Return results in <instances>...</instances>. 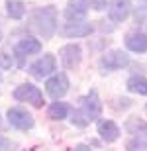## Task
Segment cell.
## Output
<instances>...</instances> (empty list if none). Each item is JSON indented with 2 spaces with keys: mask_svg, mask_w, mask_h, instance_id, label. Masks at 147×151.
<instances>
[{
  "mask_svg": "<svg viewBox=\"0 0 147 151\" xmlns=\"http://www.w3.org/2000/svg\"><path fill=\"white\" fill-rule=\"evenodd\" d=\"M125 151H147V137L145 135H136L128 141Z\"/></svg>",
  "mask_w": 147,
  "mask_h": 151,
  "instance_id": "18",
  "label": "cell"
},
{
  "mask_svg": "<svg viewBox=\"0 0 147 151\" xmlns=\"http://www.w3.org/2000/svg\"><path fill=\"white\" fill-rule=\"evenodd\" d=\"M26 151H35V149H26Z\"/></svg>",
  "mask_w": 147,
  "mask_h": 151,
  "instance_id": "25",
  "label": "cell"
},
{
  "mask_svg": "<svg viewBox=\"0 0 147 151\" xmlns=\"http://www.w3.org/2000/svg\"><path fill=\"white\" fill-rule=\"evenodd\" d=\"M6 12H8L10 18L20 20V18H24V14H26V6H24L22 0H8V2H6Z\"/></svg>",
  "mask_w": 147,
  "mask_h": 151,
  "instance_id": "17",
  "label": "cell"
},
{
  "mask_svg": "<svg viewBox=\"0 0 147 151\" xmlns=\"http://www.w3.org/2000/svg\"><path fill=\"white\" fill-rule=\"evenodd\" d=\"M130 10H131L130 0H112V4L108 8V16L112 22H124L130 16Z\"/></svg>",
  "mask_w": 147,
  "mask_h": 151,
  "instance_id": "10",
  "label": "cell"
},
{
  "mask_svg": "<svg viewBox=\"0 0 147 151\" xmlns=\"http://www.w3.org/2000/svg\"><path fill=\"white\" fill-rule=\"evenodd\" d=\"M69 114V106L65 104V102H53L49 106V110H47V116L51 118V120H55V122H59V120H65Z\"/></svg>",
  "mask_w": 147,
  "mask_h": 151,
  "instance_id": "16",
  "label": "cell"
},
{
  "mask_svg": "<svg viewBox=\"0 0 147 151\" xmlns=\"http://www.w3.org/2000/svg\"><path fill=\"white\" fill-rule=\"evenodd\" d=\"M145 135H147V124H145Z\"/></svg>",
  "mask_w": 147,
  "mask_h": 151,
  "instance_id": "24",
  "label": "cell"
},
{
  "mask_svg": "<svg viewBox=\"0 0 147 151\" xmlns=\"http://www.w3.org/2000/svg\"><path fill=\"white\" fill-rule=\"evenodd\" d=\"M75 151H90V147H88V145H85V143H80V145H77V147H75Z\"/></svg>",
  "mask_w": 147,
  "mask_h": 151,
  "instance_id": "22",
  "label": "cell"
},
{
  "mask_svg": "<svg viewBox=\"0 0 147 151\" xmlns=\"http://www.w3.org/2000/svg\"><path fill=\"white\" fill-rule=\"evenodd\" d=\"M86 8H94V10H102L106 6V0H80Z\"/></svg>",
  "mask_w": 147,
  "mask_h": 151,
  "instance_id": "19",
  "label": "cell"
},
{
  "mask_svg": "<svg viewBox=\"0 0 147 151\" xmlns=\"http://www.w3.org/2000/svg\"><path fill=\"white\" fill-rule=\"evenodd\" d=\"M39 51H41V43L37 41V39H34V37L20 39V41L16 43V47H14V53H16L20 65H22V61H24L26 55H34V53H39Z\"/></svg>",
  "mask_w": 147,
  "mask_h": 151,
  "instance_id": "7",
  "label": "cell"
},
{
  "mask_svg": "<svg viewBox=\"0 0 147 151\" xmlns=\"http://www.w3.org/2000/svg\"><path fill=\"white\" fill-rule=\"evenodd\" d=\"M55 71V57L53 55H43L41 59H37L35 63L29 65V73L35 78H43L47 75H51Z\"/></svg>",
  "mask_w": 147,
  "mask_h": 151,
  "instance_id": "6",
  "label": "cell"
},
{
  "mask_svg": "<svg viewBox=\"0 0 147 151\" xmlns=\"http://www.w3.org/2000/svg\"><path fill=\"white\" fill-rule=\"evenodd\" d=\"M86 12H88V8H86L80 0H69L67 10H65V16H67L71 22H79L80 18L86 16Z\"/></svg>",
  "mask_w": 147,
  "mask_h": 151,
  "instance_id": "14",
  "label": "cell"
},
{
  "mask_svg": "<svg viewBox=\"0 0 147 151\" xmlns=\"http://www.w3.org/2000/svg\"><path fill=\"white\" fill-rule=\"evenodd\" d=\"M0 151H16V145L4 137H0Z\"/></svg>",
  "mask_w": 147,
  "mask_h": 151,
  "instance_id": "20",
  "label": "cell"
},
{
  "mask_svg": "<svg viewBox=\"0 0 147 151\" xmlns=\"http://www.w3.org/2000/svg\"><path fill=\"white\" fill-rule=\"evenodd\" d=\"M130 63V57L125 55L124 51H110V53H106V55L100 59V65L104 69H108V71H116V69H122L125 67Z\"/></svg>",
  "mask_w": 147,
  "mask_h": 151,
  "instance_id": "8",
  "label": "cell"
},
{
  "mask_svg": "<svg viewBox=\"0 0 147 151\" xmlns=\"http://www.w3.org/2000/svg\"><path fill=\"white\" fill-rule=\"evenodd\" d=\"M0 81H2V75H0Z\"/></svg>",
  "mask_w": 147,
  "mask_h": 151,
  "instance_id": "26",
  "label": "cell"
},
{
  "mask_svg": "<svg viewBox=\"0 0 147 151\" xmlns=\"http://www.w3.org/2000/svg\"><path fill=\"white\" fill-rule=\"evenodd\" d=\"M125 45H128V49L133 51V53H145V51H147V35L141 34V32L128 34V37H125Z\"/></svg>",
  "mask_w": 147,
  "mask_h": 151,
  "instance_id": "13",
  "label": "cell"
},
{
  "mask_svg": "<svg viewBox=\"0 0 147 151\" xmlns=\"http://www.w3.org/2000/svg\"><path fill=\"white\" fill-rule=\"evenodd\" d=\"M8 122L16 129H22V132H28V129L34 128V118L24 108H10L8 110Z\"/></svg>",
  "mask_w": 147,
  "mask_h": 151,
  "instance_id": "4",
  "label": "cell"
},
{
  "mask_svg": "<svg viewBox=\"0 0 147 151\" xmlns=\"http://www.w3.org/2000/svg\"><path fill=\"white\" fill-rule=\"evenodd\" d=\"M29 26L39 35L49 39L55 34V28H57V10L53 6H43V8L34 10L32 16H29Z\"/></svg>",
  "mask_w": 147,
  "mask_h": 151,
  "instance_id": "1",
  "label": "cell"
},
{
  "mask_svg": "<svg viewBox=\"0 0 147 151\" xmlns=\"http://www.w3.org/2000/svg\"><path fill=\"white\" fill-rule=\"evenodd\" d=\"M12 96L16 98V100H22V102H29L32 106L35 108H41L43 106V94H41V90L37 88V86H34V84H20L14 92H12Z\"/></svg>",
  "mask_w": 147,
  "mask_h": 151,
  "instance_id": "3",
  "label": "cell"
},
{
  "mask_svg": "<svg viewBox=\"0 0 147 151\" xmlns=\"http://www.w3.org/2000/svg\"><path fill=\"white\" fill-rule=\"evenodd\" d=\"M61 32L67 37H85V35H90L92 26L90 24H85V22H69L63 26Z\"/></svg>",
  "mask_w": 147,
  "mask_h": 151,
  "instance_id": "11",
  "label": "cell"
},
{
  "mask_svg": "<svg viewBox=\"0 0 147 151\" xmlns=\"http://www.w3.org/2000/svg\"><path fill=\"white\" fill-rule=\"evenodd\" d=\"M0 39H2V28H0Z\"/></svg>",
  "mask_w": 147,
  "mask_h": 151,
  "instance_id": "23",
  "label": "cell"
},
{
  "mask_svg": "<svg viewBox=\"0 0 147 151\" xmlns=\"http://www.w3.org/2000/svg\"><path fill=\"white\" fill-rule=\"evenodd\" d=\"M61 61H63V65L67 69H75V67H79V63H80V59H82V51H80V47L79 45H75V43H69V45H65L61 49Z\"/></svg>",
  "mask_w": 147,
  "mask_h": 151,
  "instance_id": "9",
  "label": "cell"
},
{
  "mask_svg": "<svg viewBox=\"0 0 147 151\" xmlns=\"http://www.w3.org/2000/svg\"><path fill=\"white\" fill-rule=\"evenodd\" d=\"M10 65H12V57H8L4 51H2V53H0V67H2V69H8Z\"/></svg>",
  "mask_w": 147,
  "mask_h": 151,
  "instance_id": "21",
  "label": "cell"
},
{
  "mask_svg": "<svg viewBox=\"0 0 147 151\" xmlns=\"http://www.w3.org/2000/svg\"><path fill=\"white\" fill-rule=\"evenodd\" d=\"M102 112V102L98 94L92 90L90 94H86L85 98H80V108L73 112V124L79 128H85L86 124H90L92 120H96Z\"/></svg>",
  "mask_w": 147,
  "mask_h": 151,
  "instance_id": "2",
  "label": "cell"
},
{
  "mask_svg": "<svg viewBox=\"0 0 147 151\" xmlns=\"http://www.w3.org/2000/svg\"><path fill=\"white\" fill-rule=\"evenodd\" d=\"M98 134H100V137L104 141L112 143V141H116L120 137V128L112 120H100L98 122Z\"/></svg>",
  "mask_w": 147,
  "mask_h": 151,
  "instance_id": "12",
  "label": "cell"
},
{
  "mask_svg": "<svg viewBox=\"0 0 147 151\" xmlns=\"http://www.w3.org/2000/svg\"><path fill=\"white\" fill-rule=\"evenodd\" d=\"M128 90L130 92H137V94H147V78L141 75H136V77L128 78Z\"/></svg>",
  "mask_w": 147,
  "mask_h": 151,
  "instance_id": "15",
  "label": "cell"
},
{
  "mask_svg": "<svg viewBox=\"0 0 147 151\" xmlns=\"http://www.w3.org/2000/svg\"><path fill=\"white\" fill-rule=\"evenodd\" d=\"M45 90H47V94L53 96V98H61V96L69 90V78H67V75H63V73L53 75V77L45 83Z\"/></svg>",
  "mask_w": 147,
  "mask_h": 151,
  "instance_id": "5",
  "label": "cell"
}]
</instances>
